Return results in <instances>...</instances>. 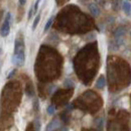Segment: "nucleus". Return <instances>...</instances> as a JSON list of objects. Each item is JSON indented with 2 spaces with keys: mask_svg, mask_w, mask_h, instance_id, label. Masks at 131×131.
Instances as JSON below:
<instances>
[{
  "mask_svg": "<svg viewBox=\"0 0 131 131\" xmlns=\"http://www.w3.org/2000/svg\"><path fill=\"white\" fill-rule=\"evenodd\" d=\"M12 64L16 67H22L25 63L24 42L22 38H16L14 45V52L12 54Z\"/></svg>",
  "mask_w": 131,
  "mask_h": 131,
  "instance_id": "obj_1",
  "label": "nucleus"
},
{
  "mask_svg": "<svg viewBox=\"0 0 131 131\" xmlns=\"http://www.w3.org/2000/svg\"><path fill=\"white\" fill-rule=\"evenodd\" d=\"M10 23H11V13L7 12L5 19H4V22L1 26V30H0L1 36L6 37L9 34V32H10Z\"/></svg>",
  "mask_w": 131,
  "mask_h": 131,
  "instance_id": "obj_2",
  "label": "nucleus"
},
{
  "mask_svg": "<svg viewBox=\"0 0 131 131\" xmlns=\"http://www.w3.org/2000/svg\"><path fill=\"white\" fill-rule=\"evenodd\" d=\"M89 10H90V12L93 14V16H99L100 15V8H99L98 6L95 4V3H91V4H89Z\"/></svg>",
  "mask_w": 131,
  "mask_h": 131,
  "instance_id": "obj_3",
  "label": "nucleus"
},
{
  "mask_svg": "<svg viewBox=\"0 0 131 131\" xmlns=\"http://www.w3.org/2000/svg\"><path fill=\"white\" fill-rule=\"evenodd\" d=\"M122 9H123V11H124V13H125L126 15L130 16L131 15V3L129 0H126V1L123 2V4H122Z\"/></svg>",
  "mask_w": 131,
  "mask_h": 131,
  "instance_id": "obj_4",
  "label": "nucleus"
},
{
  "mask_svg": "<svg viewBox=\"0 0 131 131\" xmlns=\"http://www.w3.org/2000/svg\"><path fill=\"white\" fill-rule=\"evenodd\" d=\"M124 34H125V27L124 26H119L118 28H116V30L113 33L115 39L116 38H123Z\"/></svg>",
  "mask_w": 131,
  "mask_h": 131,
  "instance_id": "obj_5",
  "label": "nucleus"
},
{
  "mask_svg": "<svg viewBox=\"0 0 131 131\" xmlns=\"http://www.w3.org/2000/svg\"><path fill=\"white\" fill-rule=\"evenodd\" d=\"M105 85H106V79L104 76H101L96 82V87L98 89H103L105 87Z\"/></svg>",
  "mask_w": 131,
  "mask_h": 131,
  "instance_id": "obj_6",
  "label": "nucleus"
},
{
  "mask_svg": "<svg viewBox=\"0 0 131 131\" xmlns=\"http://www.w3.org/2000/svg\"><path fill=\"white\" fill-rule=\"evenodd\" d=\"M52 21H53V16H50L49 18V20L47 21L46 25H45V32H47V31L49 29V27H50L51 24H52Z\"/></svg>",
  "mask_w": 131,
  "mask_h": 131,
  "instance_id": "obj_7",
  "label": "nucleus"
},
{
  "mask_svg": "<svg viewBox=\"0 0 131 131\" xmlns=\"http://www.w3.org/2000/svg\"><path fill=\"white\" fill-rule=\"evenodd\" d=\"M39 20H40V15H39V14H37V15H36V17L34 18V21H33V23H32V29H33V30H34V29L36 28V26L38 25Z\"/></svg>",
  "mask_w": 131,
  "mask_h": 131,
  "instance_id": "obj_8",
  "label": "nucleus"
},
{
  "mask_svg": "<svg viewBox=\"0 0 131 131\" xmlns=\"http://www.w3.org/2000/svg\"><path fill=\"white\" fill-rule=\"evenodd\" d=\"M54 112H56V107H54V105H49V107H48V114L49 115H53L54 114Z\"/></svg>",
  "mask_w": 131,
  "mask_h": 131,
  "instance_id": "obj_9",
  "label": "nucleus"
},
{
  "mask_svg": "<svg viewBox=\"0 0 131 131\" xmlns=\"http://www.w3.org/2000/svg\"><path fill=\"white\" fill-rule=\"evenodd\" d=\"M26 94H27L28 96H32L33 95V89L31 86H28V85H27V88H26Z\"/></svg>",
  "mask_w": 131,
  "mask_h": 131,
  "instance_id": "obj_10",
  "label": "nucleus"
},
{
  "mask_svg": "<svg viewBox=\"0 0 131 131\" xmlns=\"http://www.w3.org/2000/svg\"><path fill=\"white\" fill-rule=\"evenodd\" d=\"M34 129H35V130H39V129H40V122H39L38 119H36V120L34 121Z\"/></svg>",
  "mask_w": 131,
  "mask_h": 131,
  "instance_id": "obj_11",
  "label": "nucleus"
},
{
  "mask_svg": "<svg viewBox=\"0 0 131 131\" xmlns=\"http://www.w3.org/2000/svg\"><path fill=\"white\" fill-rule=\"evenodd\" d=\"M33 12H34V11H33V7H31V8L29 9V12H28V15H27V19H28V20H29V19L32 17Z\"/></svg>",
  "mask_w": 131,
  "mask_h": 131,
  "instance_id": "obj_12",
  "label": "nucleus"
},
{
  "mask_svg": "<svg viewBox=\"0 0 131 131\" xmlns=\"http://www.w3.org/2000/svg\"><path fill=\"white\" fill-rule=\"evenodd\" d=\"M33 108H34V110H38V108H39V106H38V100H34Z\"/></svg>",
  "mask_w": 131,
  "mask_h": 131,
  "instance_id": "obj_13",
  "label": "nucleus"
},
{
  "mask_svg": "<svg viewBox=\"0 0 131 131\" xmlns=\"http://www.w3.org/2000/svg\"><path fill=\"white\" fill-rule=\"evenodd\" d=\"M66 85H69V86H70V87H71V88H73V87H74V86H75V84H74V83L72 82V81H71V80H67V81H66V83H65Z\"/></svg>",
  "mask_w": 131,
  "mask_h": 131,
  "instance_id": "obj_14",
  "label": "nucleus"
},
{
  "mask_svg": "<svg viewBox=\"0 0 131 131\" xmlns=\"http://www.w3.org/2000/svg\"><path fill=\"white\" fill-rule=\"evenodd\" d=\"M14 74H15V70H12V71L9 73V75L7 76V79H11V77H12Z\"/></svg>",
  "mask_w": 131,
  "mask_h": 131,
  "instance_id": "obj_15",
  "label": "nucleus"
},
{
  "mask_svg": "<svg viewBox=\"0 0 131 131\" xmlns=\"http://www.w3.org/2000/svg\"><path fill=\"white\" fill-rule=\"evenodd\" d=\"M18 1H19V4L20 5H24L26 3V0H18Z\"/></svg>",
  "mask_w": 131,
  "mask_h": 131,
  "instance_id": "obj_16",
  "label": "nucleus"
},
{
  "mask_svg": "<svg viewBox=\"0 0 131 131\" xmlns=\"http://www.w3.org/2000/svg\"><path fill=\"white\" fill-rule=\"evenodd\" d=\"M130 37H131V31H130Z\"/></svg>",
  "mask_w": 131,
  "mask_h": 131,
  "instance_id": "obj_17",
  "label": "nucleus"
},
{
  "mask_svg": "<svg viewBox=\"0 0 131 131\" xmlns=\"http://www.w3.org/2000/svg\"><path fill=\"white\" fill-rule=\"evenodd\" d=\"M0 53H1V49H0Z\"/></svg>",
  "mask_w": 131,
  "mask_h": 131,
  "instance_id": "obj_18",
  "label": "nucleus"
}]
</instances>
